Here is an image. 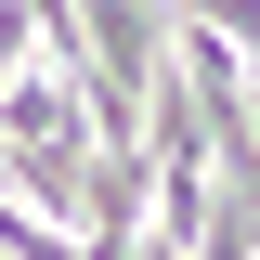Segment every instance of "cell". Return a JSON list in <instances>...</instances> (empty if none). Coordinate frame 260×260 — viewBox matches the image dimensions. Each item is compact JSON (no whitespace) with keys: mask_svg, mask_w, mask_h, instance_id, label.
Segmentation results:
<instances>
[{"mask_svg":"<svg viewBox=\"0 0 260 260\" xmlns=\"http://www.w3.org/2000/svg\"><path fill=\"white\" fill-rule=\"evenodd\" d=\"M26 52H39V13H13V0H0V78H13Z\"/></svg>","mask_w":260,"mask_h":260,"instance_id":"cell-2","label":"cell"},{"mask_svg":"<svg viewBox=\"0 0 260 260\" xmlns=\"http://www.w3.org/2000/svg\"><path fill=\"white\" fill-rule=\"evenodd\" d=\"M195 260H260V221H234V208H221V221L195 234Z\"/></svg>","mask_w":260,"mask_h":260,"instance_id":"cell-1","label":"cell"}]
</instances>
